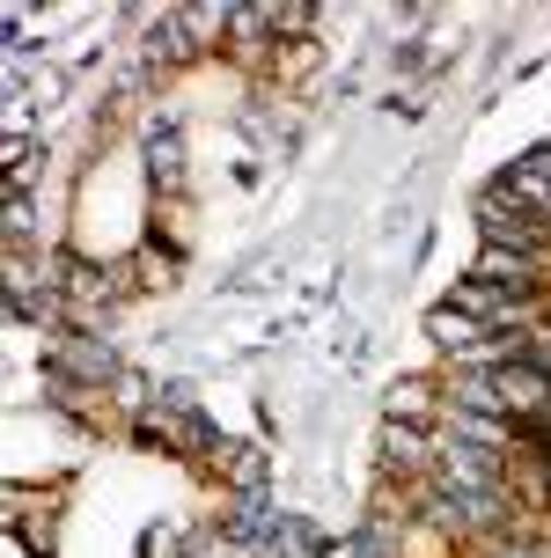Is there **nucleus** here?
<instances>
[{
	"label": "nucleus",
	"instance_id": "obj_7",
	"mask_svg": "<svg viewBox=\"0 0 551 558\" xmlns=\"http://www.w3.org/2000/svg\"><path fill=\"white\" fill-rule=\"evenodd\" d=\"M500 558H551V551H500Z\"/></svg>",
	"mask_w": 551,
	"mask_h": 558
},
{
	"label": "nucleus",
	"instance_id": "obj_2",
	"mask_svg": "<svg viewBox=\"0 0 551 558\" xmlns=\"http://www.w3.org/2000/svg\"><path fill=\"white\" fill-rule=\"evenodd\" d=\"M478 228H486V251H515V257H537L544 235H551V228L523 221V214H515L507 198H493V192H486V206H478Z\"/></svg>",
	"mask_w": 551,
	"mask_h": 558
},
{
	"label": "nucleus",
	"instance_id": "obj_6",
	"mask_svg": "<svg viewBox=\"0 0 551 558\" xmlns=\"http://www.w3.org/2000/svg\"><path fill=\"white\" fill-rule=\"evenodd\" d=\"M419 456V434H405V426H397V434H390V463H412Z\"/></svg>",
	"mask_w": 551,
	"mask_h": 558
},
{
	"label": "nucleus",
	"instance_id": "obj_4",
	"mask_svg": "<svg viewBox=\"0 0 551 558\" xmlns=\"http://www.w3.org/2000/svg\"><path fill=\"white\" fill-rule=\"evenodd\" d=\"M470 279H486V287H507V294H537V265H529V257H515V251H486Z\"/></svg>",
	"mask_w": 551,
	"mask_h": 558
},
{
	"label": "nucleus",
	"instance_id": "obj_5",
	"mask_svg": "<svg viewBox=\"0 0 551 558\" xmlns=\"http://www.w3.org/2000/svg\"><path fill=\"white\" fill-rule=\"evenodd\" d=\"M59 367H82V375H96V383H110V375H118V361H110L104 345H88V338L59 345Z\"/></svg>",
	"mask_w": 551,
	"mask_h": 558
},
{
	"label": "nucleus",
	"instance_id": "obj_3",
	"mask_svg": "<svg viewBox=\"0 0 551 558\" xmlns=\"http://www.w3.org/2000/svg\"><path fill=\"white\" fill-rule=\"evenodd\" d=\"M493 198H507V206L523 198L529 214H537V228H551V147L523 155V162H515V169H507V177L493 184Z\"/></svg>",
	"mask_w": 551,
	"mask_h": 558
},
{
	"label": "nucleus",
	"instance_id": "obj_1",
	"mask_svg": "<svg viewBox=\"0 0 551 558\" xmlns=\"http://www.w3.org/2000/svg\"><path fill=\"white\" fill-rule=\"evenodd\" d=\"M448 308L456 316H478L493 338H523V308L529 294H507V287H486V279H464L456 294H448Z\"/></svg>",
	"mask_w": 551,
	"mask_h": 558
}]
</instances>
